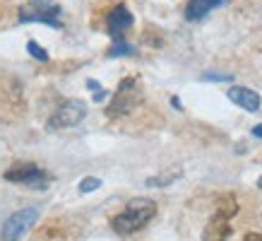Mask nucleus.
<instances>
[{
	"label": "nucleus",
	"instance_id": "2eb2a0df",
	"mask_svg": "<svg viewBox=\"0 0 262 241\" xmlns=\"http://www.w3.org/2000/svg\"><path fill=\"white\" fill-rule=\"evenodd\" d=\"M202 80H224V82H231L229 75H212V72H207V75H202Z\"/></svg>",
	"mask_w": 262,
	"mask_h": 241
},
{
	"label": "nucleus",
	"instance_id": "dca6fc26",
	"mask_svg": "<svg viewBox=\"0 0 262 241\" xmlns=\"http://www.w3.org/2000/svg\"><path fill=\"white\" fill-rule=\"evenodd\" d=\"M243 241H262V234L250 232V234H246V236H243Z\"/></svg>",
	"mask_w": 262,
	"mask_h": 241
},
{
	"label": "nucleus",
	"instance_id": "20e7f679",
	"mask_svg": "<svg viewBox=\"0 0 262 241\" xmlns=\"http://www.w3.org/2000/svg\"><path fill=\"white\" fill-rule=\"evenodd\" d=\"M60 5L53 0H29L19 8V22H43L48 27H60Z\"/></svg>",
	"mask_w": 262,
	"mask_h": 241
},
{
	"label": "nucleus",
	"instance_id": "f03ea898",
	"mask_svg": "<svg viewBox=\"0 0 262 241\" xmlns=\"http://www.w3.org/2000/svg\"><path fill=\"white\" fill-rule=\"evenodd\" d=\"M236 198L233 195H224L219 200V208L214 210V215L209 217L205 232H202V241H226L231 236V217L236 215Z\"/></svg>",
	"mask_w": 262,
	"mask_h": 241
},
{
	"label": "nucleus",
	"instance_id": "6ab92c4d",
	"mask_svg": "<svg viewBox=\"0 0 262 241\" xmlns=\"http://www.w3.org/2000/svg\"><path fill=\"white\" fill-rule=\"evenodd\" d=\"M257 186H260V188H262V176H260V181H257Z\"/></svg>",
	"mask_w": 262,
	"mask_h": 241
},
{
	"label": "nucleus",
	"instance_id": "9d476101",
	"mask_svg": "<svg viewBox=\"0 0 262 241\" xmlns=\"http://www.w3.org/2000/svg\"><path fill=\"white\" fill-rule=\"evenodd\" d=\"M226 3H229V0H190L188 8H185V19L200 22V19H205L212 10L222 8V5H226Z\"/></svg>",
	"mask_w": 262,
	"mask_h": 241
},
{
	"label": "nucleus",
	"instance_id": "a211bd4d",
	"mask_svg": "<svg viewBox=\"0 0 262 241\" xmlns=\"http://www.w3.org/2000/svg\"><path fill=\"white\" fill-rule=\"evenodd\" d=\"M253 135H255V137H262V123H260V126H255V128H253Z\"/></svg>",
	"mask_w": 262,
	"mask_h": 241
},
{
	"label": "nucleus",
	"instance_id": "9b49d317",
	"mask_svg": "<svg viewBox=\"0 0 262 241\" xmlns=\"http://www.w3.org/2000/svg\"><path fill=\"white\" fill-rule=\"evenodd\" d=\"M178 176H181V169H171V171L161 174V176L149 178V181H147V186H149V188H164V186H171V184H173Z\"/></svg>",
	"mask_w": 262,
	"mask_h": 241
},
{
	"label": "nucleus",
	"instance_id": "39448f33",
	"mask_svg": "<svg viewBox=\"0 0 262 241\" xmlns=\"http://www.w3.org/2000/svg\"><path fill=\"white\" fill-rule=\"evenodd\" d=\"M39 219V210L36 208H24V210H17L12 215L5 219L3 225V232H0V239L3 241H19L22 236L29 234L34 225Z\"/></svg>",
	"mask_w": 262,
	"mask_h": 241
},
{
	"label": "nucleus",
	"instance_id": "423d86ee",
	"mask_svg": "<svg viewBox=\"0 0 262 241\" xmlns=\"http://www.w3.org/2000/svg\"><path fill=\"white\" fill-rule=\"evenodd\" d=\"M5 178H8L10 184H24L29 186V188H46L53 178L48 176L46 171H41L36 164H15V167H10L5 171Z\"/></svg>",
	"mask_w": 262,
	"mask_h": 241
},
{
	"label": "nucleus",
	"instance_id": "ddd939ff",
	"mask_svg": "<svg viewBox=\"0 0 262 241\" xmlns=\"http://www.w3.org/2000/svg\"><path fill=\"white\" fill-rule=\"evenodd\" d=\"M27 51H29V56L36 58V61H43V63L48 61V53L36 44V41H29V44H27Z\"/></svg>",
	"mask_w": 262,
	"mask_h": 241
},
{
	"label": "nucleus",
	"instance_id": "0eeeda50",
	"mask_svg": "<svg viewBox=\"0 0 262 241\" xmlns=\"http://www.w3.org/2000/svg\"><path fill=\"white\" fill-rule=\"evenodd\" d=\"M87 116V104L82 99H70L56 109V113L48 120V128L51 130H60V128H72L77 126L82 118Z\"/></svg>",
	"mask_w": 262,
	"mask_h": 241
},
{
	"label": "nucleus",
	"instance_id": "f3484780",
	"mask_svg": "<svg viewBox=\"0 0 262 241\" xmlns=\"http://www.w3.org/2000/svg\"><path fill=\"white\" fill-rule=\"evenodd\" d=\"M106 96H108V92H106V89H99V92H94V99H96V102H101V99H106Z\"/></svg>",
	"mask_w": 262,
	"mask_h": 241
},
{
	"label": "nucleus",
	"instance_id": "1a4fd4ad",
	"mask_svg": "<svg viewBox=\"0 0 262 241\" xmlns=\"http://www.w3.org/2000/svg\"><path fill=\"white\" fill-rule=\"evenodd\" d=\"M229 99L236 106L246 109V111H257V109H260V104H262L260 94H257V92H253V89H248V87H231L229 89Z\"/></svg>",
	"mask_w": 262,
	"mask_h": 241
},
{
	"label": "nucleus",
	"instance_id": "f257e3e1",
	"mask_svg": "<svg viewBox=\"0 0 262 241\" xmlns=\"http://www.w3.org/2000/svg\"><path fill=\"white\" fill-rule=\"evenodd\" d=\"M154 215H157V203L154 200H149V198H133L125 205V210L111 219V227L113 232L127 236V234H135L142 227L149 225Z\"/></svg>",
	"mask_w": 262,
	"mask_h": 241
},
{
	"label": "nucleus",
	"instance_id": "7ed1b4c3",
	"mask_svg": "<svg viewBox=\"0 0 262 241\" xmlns=\"http://www.w3.org/2000/svg\"><path fill=\"white\" fill-rule=\"evenodd\" d=\"M137 104H140L137 80L135 77H125V80L118 85V89H116L113 102L106 106V116H108V118H123V116H127Z\"/></svg>",
	"mask_w": 262,
	"mask_h": 241
},
{
	"label": "nucleus",
	"instance_id": "6e6552de",
	"mask_svg": "<svg viewBox=\"0 0 262 241\" xmlns=\"http://www.w3.org/2000/svg\"><path fill=\"white\" fill-rule=\"evenodd\" d=\"M133 22H135V19L130 15V10H127L125 5H116V8L108 12V17H106V29H108V34L113 36V41H123V36L130 32Z\"/></svg>",
	"mask_w": 262,
	"mask_h": 241
},
{
	"label": "nucleus",
	"instance_id": "4468645a",
	"mask_svg": "<svg viewBox=\"0 0 262 241\" xmlns=\"http://www.w3.org/2000/svg\"><path fill=\"white\" fill-rule=\"evenodd\" d=\"M99 186H101V178L87 176L84 181H80V193H92V191H96Z\"/></svg>",
	"mask_w": 262,
	"mask_h": 241
},
{
	"label": "nucleus",
	"instance_id": "f8f14e48",
	"mask_svg": "<svg viewBox=\"0 0 262 241\" xmlns=\"http://www.w3.org/2000/svg\"><path fill=\"white\" fill-rule=\"evenodd\" d=\"M108 56L118 58V56H135V46H130L125 41H116L111 48H108Z\"/></svg>",
	"mask_w": 262,
	"mask_h": 241
}]
</instances>
